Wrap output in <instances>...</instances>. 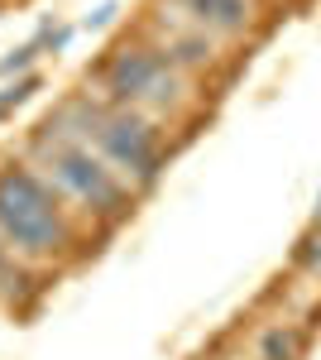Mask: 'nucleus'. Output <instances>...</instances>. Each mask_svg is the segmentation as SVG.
Masks as SVG:
<instances>
[{
    "mask_svg": "<svg viewBox=\"0 0 321 360\" xmlns=\"http://www.w3.org/2000/svg\"><path fill=\"white\" fill-rule=\"evenodd\" d=\"M293 264H297V269H307L312 278H321V226H312V231H307V236L297 240Z\"/></svg>",
    "mask_w": 321,
    "mask_h": 360,
    "instance_id": "obj_11",
    "label": "nucleus"
},
{
    "mask_svg": "<svg viewBox=\"0 0 321 360\" xmlns=\"http://www.w3.org/2000/svg\"><path fill=\"white\" fill-rule=\"evenodd\" d=\"M302 346H307V336L288 327V322H273L264 336H259V346H254V360H302Z\"/></svg>",
    "mask_w": 321,
    "mask_h": 360,
    "instance_id": "obj_8",
    "label": "nucleus"
},
{
    "mask_svg": "<svg viewBox=\"0 0 321 360\" xmlns=\"http://www.w3.org/2000/svg\"><path fill=\"white\" fill-rule=\"evenodd\" d=\"M15 154L29 168H39L58 193L96 226V236H110L115 226H125L134 217V207H139V193H134L130 183L101 154H91L77 135H67L63 125H53L48 115H39L29 125L25 139L15 144Z\"/></svg>",
    "mask_w": 321,
    "mask_h": 360,
    "instance_id": "obj_3",
    "label": "nucleus"
},
{
    "mask_svg": "<svg viewBox=\"0 0 321 360\" xmlns=\"http://www.w3.org/2000/svg\"><path fill=\"white\" fill-rule=\"evenodd\" d=\"M53 125H63L67 135H77L91 154H101L134 193H154L163 178V168L173 159V144L163 135L159 120L130 111V106H115L106 96H96L91 86H72L53 101V111H44Z\"/></svg>",
    "mask_w": 321,
    "mask_h": 360,
    "instance_id": "obj_2",
    "label": "nucleus"
},
{
    "mask_svg": "<svg viewBox=\"0 0 321 360\" xmlns=\"http://www.w3.org/2000/svg\"><path fill=\"white\" fill-rule=\"evenodd\" d=\"M0 236L44 274L72 269L96 250L91 240H101L96 226L20 154H5L0 164Z\"/></svg>",
    "mask_w": 321,
    "mask_h": 360,
    "instance_id": "obj_1",
    "label": "nucleus"
},
{
    "mask_svg": "<svg viewBox=\"0 0 321 360\" xmlns=\"http://www.w3.org/2000/svg\"><path fill=\"white\" fill-rule=\"evenodd\" d=\"M81 86H91L96 96H106L115 106H130V111L168 125H183L197 111V77H188L183 68H173L168 58L139 34H120L115 44H106V53H96V63L86 68Z\"/></svg>",
    "mask_w": 321,
    "mask_h": 360,
    "instance_id": "obj_4",
    "label": "nucleus"
},
{
    "mask_svg": "<svg viewBox=\"0 0 321 360\" xmlns=\"http://www.w3.org/2000/svg\"><path fill=\"white\" fill-rule=\"evenodd\" d=\"M34 91H44V72H25V77H15V82H5L0 86V120H10Z\"/></svg>",
    "mask_w": 321,
    "mask_h": 360,
    "instance_id": "obj_10",
    "label": "nucleus"
},
{
    "mask_svg": "<svg viewBox=\"0 0 321 360\" xmlns=\"http://www.w3.org/2000/svg\"><path fill=\"white\" fill-rule=\"evenodd\" d=\"M39 58H44V39L34 34L29 44H20V49H10V53L0 58V77H5V82L25 77V72H34V68H39Z\"/></svg>",
    "mask_w": 321,
    "mask_h": 360,
    "instance_id": "obj_9",
    "label": "nucleus"
},
{
    "mask_svg": "<svg viewBox=\"0 0 321 360\" xmlns=\"http://www.w3.org/2000/svg\"><path fill=\"white\" fill-rule=\"evenodd\" d=\"M317 226H321V193H317Z\"/></svg>",
    "mask_w": 321,
    "mask_h": 360,
    "instance_id": "obj_13",
    "label": "nucleus"
},
{
    "mask_svg": "<svg viewBox=\"0 0 321 360\" xmlns=\"http://www.w3.org/2000/svg\"><path fill=\"white\" fill-rule=\"evenodd\" d=\"M48 278L44 269H34L25 255H15V245L0 236V303L10 307V312H34L39 307V298L48 293Z\"/></svg>",
    "mask_w": 321,
    "mask_h": 360,
    "instance_id": "obj_7",
    "label": "nucleus"
},
{
    "mask_svg": "<svg viewBox=\"0 0 321 360\" xmlns=\"http://www.w3.org/2000/svg\"><path fill=\"white\" fill-rule=\"evenodd\" d=\"M115 15H120V5H115V0H106V5H96V10L81 20V29H106V25H115Z\"/></svg>",
    "mask_w": 321,
    "mask_h": 360,
    "instance_id": "obj_12",
    "label": "nucleus"
},
{
    "mask_svg": "<svg viewBox=\"0 0 321 360\" xmlns=\"http://www.w3.org/2000/svg\"><path fill=\"white\" fill-rule=\"evenodd\" d=\"M173 15H183L192 29H202L216 44H230V39H244L254 20H259V0H159Z\"/></svg>",
    "mask_w": 321,
    "mask_h": 360,
    "instance_id": "obj_6",
    "label": "nucleus"
},
{
    "mask_svg": "<svg viewBox=\"0 0 321 360\" xmlns=\"http://www.w3.org/2000/svg\"><path fill=\"white\" fill-rule=\"evenodd\" d=\"M134 29H139V34H144V39L173 63V68H183L188 77H202V72L216 63V53H221L216 39H207L202 29H192L183 15H173L168 5H159V0L144 10V20H139Z\"/></svg>",
    "mask_w": 321,
    "mask_h": 360,
    "instance_id": "obj_5",
    "label": "nucleus"
}]
</instances>
